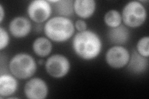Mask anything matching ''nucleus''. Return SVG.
Masks as SVG:
<instances>
[{"instance_id":"1a4fd4ad","label":"nucleus","mask_w":149,"mask_h":99,"mask_svg":"<svg viewBox=\"0 0 149 99\" xmlns=\"http://www.w3.org/2000/svg\"><path fill=\"white\" fill-rule=\"evenodd\" d=\"M9 31L16 39L24 38L30 34L32 24L29 19L24 16H17L9 22Z\"/></svg>"},{"instance_id":"6e6552de","label":"nucleus","mask_w":149,"mask_h":99,"mask_svg":"<svg viewBox=\"0 0 149 99\" xmlns=\"http://www.w3.org/2000/svg\"><path fill=\"white\" fill-rule=\"evenodd\" d=\"M24 93L28 99H45L48 96L49 87L42 79L31 78L25 84Z\"/></svg>"},{"instance_id":"aec40b11","label":"nucleus","mask_w":149,"mask_h":99,"mask_svg":"<svg viewBox=\"0 0 149 99\" xmlns=\"http://www.w3.org/2000/svg\"><path fill=\"white\" fill-rule=\"evenodd\" d=\"M5 16V11H4V8L1 4H0V23H2L3 19Z\"/></svg>"},{"instance_id":"423d86ee","label":"nucleus","mask_w":149,"mask_h":99,"mask_svg":"<svg viewBox=\"0 0 149 99\" xmlns=\"http://www.w3.org/2000/svg\"><path fill=\"white\" fill-rule=\"evenodd\" d=\"M27 13L29 19L36 23L47 21L52 13V7L49 1L34 0L28 4Z\"/></svg>"},{"instance_id":"9d476101","label":"nucleus","mask_w":149,"mask_h":99,"mask_svg":"<svg viewBox=\"0 0 149 99\" xmlns=\"http://www.w3.org/2000/svg\"><path fill=\"white\" fill-rule=\"evenodd\" d=\"M129 71L134 74H141L145 73L148 68V58L139 54L136 50H133L130 54L127 64Z\"/></svg>"},{"instance_id":"ddd939ff","label":"nucleus","mask_w":149,"mask_h":99,"mask_svg":"<svg viewBox=\"0 0 149 99\" xmlns=\"http://www.w3.org/2000/svg\"><path fill=\"white\" fill-rule=\"evenodd\" d=\"M130 31L128 27L121 24L111 28L108 32V38L111 44L114 45H122L127 44L130 39Z\"/></svg>"},{"instance_id":"dca6fc26","label":"nucleus","mask_w":149,"mask_h":99,"mask_svg":"<svg viewBox=\"0 0 149 99\" xmlns=\"http://www.w3.org/2000/svg\"><path fill=\"white\" fill-rule=\"evenodd\" d=\"M104 21L109 29L117 27L122 24L123 20L121 13L116 9H111L104 15Z\"/></svg>"},{"instance_id":"39448f33","label":"nucleus","mask_w":149,"mask_h":99,"mask_svg":"<svg viewBox=\"0 0 149 99\" xmlns=\"http://www.w3.org/2000/svg\"><path fill=\"white\" fill-rule=\"evenodd\" d=\"M71 64L66 56L61 54L51 55L45 63L47 73L50 76L55 79L65 77L68 74Z\"/></svg>"},{"instance_id":"f8f14e48","label":"nucleus","mask_w":149,"mask_h":99,"mask_svg":"<svg viewBox=\"0 0 149 99\" xmlns=\"http://www.w3.org/2000/svg\"><path fill=\"white\" fill-rule=\"evenodd\" d=\"M74 12L81 19L90 18L95 12L96 3L94 0H75L73 3Z\"/></svg>"},{"instance_id":"f03ea898","label":"nucleus","mask_w":149,"mask_h":99,"mask_svg":"<svg viewBox=\"0 0 149 99\" xmlns=\"http://www.w3.org/2000/svg\"><path fill=\"white\" fill-rule=\"evenodd\" d=\"M74 24L68 17L56 16L50 18L44 25L46 37L57 43H63L73 36Z\"/></svg>"},{"instance_id":"20e7f679","label":"nucleus","mask_w":149,"mask_h":99,"mask_svg":"<svg viewBox=\"0 0 149 99\" xmlns=\"http://www.w3.org/2000/svg\"><path fill=\"white\" fill-rule=\"evenodd\" d=\"M121 16L124 26L130 28H137L146 21L147 12L141 1H132L124 6Z\"/></svg>"},{"instance_id":"f257e3e1","label":"nucleus","mask_w":149,"mask_h":99,"mask_svg":"<svg viewBox=\"0 0 149 99\" xmlns=\"http://www.w3.org/2000/svg\"><path fill=\"white\" fill-rule=\"evenodd\" d=\"M72 48L79 58L90 61L96 58L101 53L102 43L95 32L86 30L78 32L73 37Z\"/></svg>"},{"instance_id":"9b49d317","label":"nucleus","mask_w":149,"mask_h":99,"mask_svg":"<svg viewBox=\"0 0 149 99\" xmlns=\"http://www.w3.org/2000/svg\"><path fill=\"white\" fill-rule=\"evenodd\" d=\"M18 88L17 78L13 74H4L0 76V97L10 98Z\"/></svg>"},{"instance_id":"0eeeda50","label":"nucleus","mask_w":149,"mask_h":99,"mask_svg":"<svg viewBox=\"0 0 149 99\" xmlns=\"http://www.w3.org/2000/svg\"><path fill=\"white\" fill-rule=\"evenodd\" d=\"M130 53L122 45H114L106 51V62L109 66L114 69H120L127 65Z\"/></svg>"},{"instance_id":"6ab92c4d","label":"nucleus","mask_w":149,"mask_h":99,"mask_svg":"<svg viewBox=\"0 0 149 99\" xmlns=\"http://www.w3.org/2000/svg\"><path fill=\"white\" fill-rule=\"evenodd\" d=\"M74 28L80 32H83L87 30V24L83 19H78L74 22Z\"/></svg>"},{"instance_id":"4468645a","label":"nucleus","mask_w":149,"mask_h":99,"mask_svg":"<svg viewBox=\"0 0 149 99\" xmlns=\"http://www.w3.org/2000/svg\"><path fill=\"white\" fill-rule=\"evenodd\" d=\"M32 47L34 53L37 56L41 58L47 57L52 52V41L46 37H40L35 39Z\"/></svg>"},{"instance_id":"f3484780","label":"nucleus","mask_w":149,"mask_h":99,"mask_svg":"<svg viewBox=\"0 0 149 99\" xmlns=\"http://www.w3.org/2000/svg\"><path fill=\"white\" fill-rule=\"evenodd\" d=\"M136 50L142 56L149 57V37L148 36L143 37L138 40Z\"/></svg>"},{"instance_id":"a211bd4d","label":"nucleus","mask_w":149,"mask_h":99,"mask_svg":"<svg viewBox=\"0 0 149 99\" xmlns=\"http://www.w3.org/2000/svg\"><path fill=\"white\" fill-rule=\"evenodd\" d=\"M9 35L3 27H0V50H3L8 46L9 43Z\"/></svg>"},{"instance_id":"2eb2a0df","label":"nucleus","mask_w":149,"mask_h":99,"mask_svg":"<svg viewBox=\"0 0 149 99\" xmlns=\"http://www.w3.org/2000/svg\"><path fill=\"white\" fill-rule=\"evenodd\" d=\"M73 3L72 0H58L54 4L57 16L68 18L72 16L74 13Z\"/></svg>"},{"instance_id":"7ed1b4c3","label":"nucleus","mask_w":149,"mask_h":99,"mask_svg":"<svg viewBox=\"0 0 149 99\" xmlns=\"http://www.w3.org/2000/svg\"><path fill=\"white\" fill-rule=\"evenodd\" d=\"M37 65L31 55L19 53L13 56L9 63V69L11 74L18 79L25 80L31 78L36 73Z\"/></svg>"}]
</instances>
